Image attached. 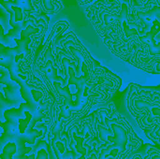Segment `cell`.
Returning <instances> with one entry per match:
<instances>
[{
  "label": "cell",
  "instance_id": "8",
  "mask_svg": "<svg viewBox=\"0 0 160 159\" xmlns=\"http://www.w3.org/2000/svg\"><path fill=\"white\" fill-rule=\"evenodd\" d=\"M34 1L39 3V10L44 14L57 13L62 8V3L60 2V0H34Z\"/></svg>",
  "mask_w": 160,
  "mask_h": 159
},
{
  "label": "cell",
  "instance_id": "3",
  "mask_svg": "<svg viewBox=\"0 0 160 159\" xmlns=\"http://www.w3.org/2000/svg\"><path fill=\"white\" fill-rule=\"evenodd\" d=\"M130 15L142 28L141 36L134 37L133 44L160 58V0H149L143 6L135 4Z\"/></svg>",
  "mask_w": 160,
  "mask_h": 159
},
{
  "label": "cell",
  "instance_id": "9",
  "mask_svg": "<svg viewBox=\"0 0 160 159\" xmlns=\"http://www.w3.org/2000/svg\"><path fill=\"white\" fill-rule=\"evenodd\" d=\"M19 106H20V104L8 100L3 96V94L0 92V121L3 122V120H4V112L7 110L11 109V108H18Z\"/></svg>",
  "mask_w": 160,
  "mask_h": 159
},
{
  "label": "cell",
  "instance_id": "13",
  "mask_svg": "<svg viewBox=\"0 0 160 159\" xmlns=\"http://www.w3.org/2000/svg\"><path fill=\"white\" fill-rule=\"evenodd\" d=\"M91 1H93V0H77V2L80 4V5H86V4H89Z\"/></svg>",
  "mask_w": 160,
  "mask_h": 159
},
{
  "label": "cell",
  "instance_id": "15",
  "mask_svg": "<svg viewBox=\"0 0 160 159\" xmlns=\"http://www.w3.org/2000/svg\"><path fill=\"white\" fill-rule=\"evenodd\" d=\"M0 90H3V85H1V83H0ZM1 92V91H0Z\"/></svg>",
  "mask_w": 160,
  "mask_h": 159
},
{
  "label": "cell",
  "instance_id": "12",
  "mask_svg": "<svg viewBox=\"0 0 160 159\" xmlns=\"http://www.w3.org/2000/svg\"><path fill=\"white\" fill-rule=\"evenodd\" d=\"M135 1V4L136 5H139V6H143L146 2H148L149 0H134Z\"/></svg>",
  "mask_w": 160,
  "mask_h": 159
},
{
  "label": "cell",
  "instance_id": "2",
  "mask_svg": "<svg viewBox=\"0 0 160 159\" xmlns=\"http://www.w3.org/2000/svg\"><path fill=\"white\" fill-rule=\"evenodd\" d=\"M93 116L97 132V140L94 141V144L98 143L97 159H122L142 145V141L117 112L112 102L94 112Z\"/></svg>",
  "mask_w": 160,
  "mask_h": 159
},
{
  "label": "cell",
  "instance_id": "4",
  "mask_svg": "<svg viewBox=\"0 0 160 159\" xmlns=\"http://www.w3.org/2000/svg\"><path fill=\"white\" fill-rule=\"evenodd\" d=\"M127 104L145 132L159 126L160 93L158 89L131 83L127 94Z\"/></svg>",
  "mask_w": 160,
  "mask_h": 159
},
{
  "label": "cell",
  "instance_id": "14",
  "mask_svg": "<svg viewBox=\"0 0 160 159\" xmlns=\"http://www.w3.org/2000/svg\"><path fill=\"white\" fill-rule=\"evenodd\" d=\"M3 68H5V67H0V75L2 74V70H3Z\"/></svg>",
  "mask_w": 160,
  "mask_h": 159
},
{
  "label": "cell",
  "instance_id": "5",
  "mask_svg": "<svg viewBox=\"0 0 160 159\" xmlns=\"http://www.w3.org/2000/svg\"><path fill=\"white\" fill-rule=\"evenodd\" d=\"M59 46L75 61L81 75L93 78L95 62L73 32H68L63 36L59 39Z\"/></svg>",
  "mask_w": 160,
  "mask_h": 159
},
{
  "label": "cell",
  "instance_id": "10",
  "mask_svg": "<svg viewBox=\"0 0 160 159\" xmlns=\"http://www.w3.org/2000/svg\"><path fill=\"white\" fill-rule=\"evenodd\" d=\"M16 153V145L13 142L7 143L4 148L3 152L0 154V159H12V156Z\"/></svg>",
  "mask_w": 160,
  "mask_h": 159
},
{
  "label": "cell",
  "instance_id": "11",
  "mask_svg": "<svg viewBox=\"0 0 160 159\" xmlns=\"http://www.w3.org/2000/svg\"><path fill=\"white\" fill-rule=\"evenodd\" d=\"M9 18H10V14L8 11H6L5 13H2V14L0 13V24L3 26L4 32H7V33L8 32L9 27H10L9 22H8Z\"/></svg>",
  "mask_w": 160,
  "mask_h": 159
},
{
  "label": "cell",
  "instance_id": "7",
  "mask_svg": "<svg viewBox=\"0 0 160 159\" xmlns=\"http://www.w3.org/2000/svg\"><path fill=\"white\" fill-rule=\"evenodd\" d=\"M0 83L3 85H6L7 87H3V91L5 92V97L11 101L18 104L22 103V98L20 94V86L16 82L11 80L9 72L8 69L3 68L2 74L0 76Z\"/></svg>",
  "mask_w": 160,
  "mask_h": 159
},
{
  "label": "cell",
  "instance_id": "1",
  "mask_svg": "<svg viewBox=\"0 0 160 159\" xmlns=\"http://www.w3.org/2000/svg\"><path fill=\"white\" fill-rule=\"evenodd\" d=\"M134 0H97L85 14L108 48L119 58L128 61L133 39L141 36V26L130 15Z\"/></svg>",
  "mask_w": 160,
  "mask_h": 159
},
{
  "label": "cell",
  "instance_id": "6",
  "mask_svg": "<svg viewBox=\"0 0 160 159\" xmlns=\"http://www.w3.org/2000/svg\"><path fill=\"white\" fill-rule=\"evenodd\" d=\"M128 62L136 67H139L148 73H159L160 58L150 55L143 49L133 44V50Z\"/></svg>",
  "mask_w": 160,
  "mask_h": 159
}]
</instances>
